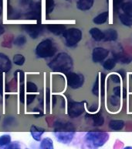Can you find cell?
Listing matches in <instances>:
<instances>
[{
  "label": "cell",
  "mask_w": 132,
  "mask_h": 149,
  "mask_svg": "<svg viewBox=\"0 0 132 149\" xmlns=\"http://www.w3.org/2000/svg\"><path fill=\"white\" fill-rule=\"evenodd\" d=\"M84 111V105L83 102H76L70 100L68 102L67 107V113L69 117L71 118H76L83 114Z\"/></svg>",
  "instance_id": "cell-7"
},
{
  "label": "cell",
  "mask_w": 132,
  "mask_h": 149,
  "mask_svg": "<svg viewBox=\"0 0 132 149\" xmlns=\"http://www.w3.org/2000/svg\"><path fill=\"white\" fill-rule=\"evenodd\" d=\"M86 118L90 120L92 125L94 126V127H100V126L104 125V119L101 113L87 114Z\"/></svg>",
  "instance_id": "cell-11"
},
{
  "label": "cell",
  "mask_w": 132,
  "mask_h": 149,
  "mask_svg": "<svg viewBox=\"0 0 132 149\" xmlns=\"http://www.w3.org/2000/svg\"><path fill=\"white\" fill-rule=\"evenodd\" d=\"M105 74L101 73V94L102 95H104V82H105Z\"/></svg>",
  "instance_id": "cell-36"
},
{
  "label": "cell",
  "mask_w": 132,
  "mask_h": 149,
  "mask_svg": "<svg viewBox=\"0 0 132 149\" xmlns=\"http://www.w3.org/2000/svg\"><path fill=\"white\" fill-rule=\"evenodd\" d=\"M27 39L24 35H19L18 37H16V39L14 40V44L16 46L22 47L26 44Z\"/></svg>",
  "instance_id": "cell-26"
},
{
  "label": "cell",
  "mask_w": 132,
  "mask_h": 149,
  "mask_svg": "<svg viewBox=\"0 0 132 149\" xmlns=\"http://www.w3.org/2000/svg\"><path fill=\"white\" fill-rule=\"evenodd\" d=\"M113 58L115 59L117 62H119L120 64H130L132 61V56L123 53V52L114 54Z\"/></svg>",
  "instance_id": "cell-13"
},
{
  "label": "cell",
  "mask_w": 132,
  "mask_h": 149,
  "mask_svg": "<svg viewBox=\"0 0 132 149\" xmlns=\"http://www.w3.org/2000/svg\"><path fill=\"white\" fill-rule=\"evenodd\" d=\"M110 102L112 106H118L119 103H120V100L118 99V96L116 95H112L111 98H110Z\"/></svg>",
  "instance_id": "cell-33"
},
{
  "label": "cell",
  "mask_w": 132,
  "mask_h": 149,
  "mask_svg": "<svg viewBox=\"0 0 132 149\" xmlns=\"http://www.w3.org/2000/svg\"><path fill=\"white\" fill-rule=\"evenodd\" d=\"M57 48L51 39L42 40L36 47V55L39 58H48L55 55Z\"/></svg>",
  "instance_id": "cell-3"
},
{
  "label": "cell",
  "mask_w": 132,
  "mask_h": 149,
  "mask_svg": "<svg viewBox=\"0 0 132 149\" xmlns=\"http://www.w3.org/2000/svg\"><path fill=\"white\" fill-rule=\"evenodd\" d=\"M124 149H132V147L131 146H127V147H125Z\"/></svg>",
  "instance_id": "cell-42"
},
{
  "label": "cell",
  "mask_w": 132,
  "mask_h": 149,
  "mask_svg": "<svg viewBox=\"0 0 132 149\" xmlns=\"http://www.w3.org/2000/svg\"><path fill=\"white\" fill-rule=\"evenodd\" d=\"M75 134V129L71 123L58 122L56 123L54 135L58 141L62 144H69Z\"/></svg>",
  "instance_id": "cell-2"
},
{
  "label": "cell",
  "mask_w": 132,
  "mask_h": 149,
  "mask_svg": "<svg viewBox=\"0 0 132 149\" xmlns=\"http://www.w3.org/2000/svg\"><path fill=\"white\" fill-rule=\"evenodd\" d=\"M124 121L122 120H112L109 122V127L113 130H120L124 127Z\"/></svg>",
  "instance_id": "cell-19"
},
{
  "label": "cell",
  "mask_w": 132,
  "mask_h": 149,
  "mask_svg": "<svg viewBox=\"0 0 132 149\" xmlns=\"http://www.w3.org/2000/svg\"><path fill=\"white\" fill-rule=\"evenodd\" d=\"M23 28L32 39H36L43 30V26L39 24H26Z\"/></svg>",
  "instance_id": "cell-8"
},
{
  "label": "cell",
  "mask_w": 132,
  "mask_h": 149,
  "mask_svg": "<svg viewBox=\"0 0 132 149\" xmlns=\"http://www.w3.org/2000/svg\"><path fill=\"white\" fill-rule=\"evenodd\" d=\"M104 41H115L118 39V32L113 29H108L104 31Z\"/></svg>",
  "instance_id": "cell-17"
},
{
  "label": "cell",
  "mask_w": 132,
  "mask_h": 149,
  "mask_svg": "<svg viewBox=\"0 0 132 149\" xmlns=\"http://www.w3.org/2000/svg\"><path fill=\"white\" fill-rule=\"evenodd\" d=\"M36 96V95H35V94H30V95H28L27 96H26V104L27 105L31 104V103L34 101Z\"/></svg>",
  "instance_id": "cell-34"
},
{
  "label": "cell",
  "mask_w": 132,
  "mask_h": 149,
  "mask_svg": "<svg viewBox=\"0 0 132 149\" xmlns=\"http://www.w3.org/2000/svg\"><path fill=\"white\" fill-rule=\"evenodd\" d=\"M12 68V61L5 54L0 53V73H5Z\"/></svg>",
  "instance_id": "cell-10"
},
{
  "label": "cell",
  "mask_w": 132,
  "mask_h": 149,
  "mask_svg": "<svg viewBox=\"0 0 132 149\" xmlns=\"http://www.w3.org/2000/svg\"><path fill=\"white\" fill-rule=\"evenodd\" d=\"M116 64H117V61L114 58H109L104 61V64H103V67H104V69L111 70L115 67Z\"/></svg>",
  "instance_id": "cell-23"
},
{
  "label": "cell",
  "mask_w": 132,
  "mask_h": 149,
  "mask_svg": "<svg viewBox=\"0 0 132 149\" xmlns=\"http://www.w3.org/2000/svg\"><path fill=\"white\" fill-rule=\"evenodd\" d=\"M49 68L53 72L68 73L70 72L74 66L73 59L68 54L62 52L58 54L48 64Z\"/></svg>",
  "instance_id": "cell-1"
},
{
  "label": "cell",
  "mask_w": 132,
  "mask_h": 149,
  "mask_svg": "<svg viewBox=\"0 0 132 149\" xmlns=\"http://www.w3.org/2000/svg\"><path fill=\"white\" fill-rule=\"evenodd\" d=\"M109 51L104 47H95L93 50L92 59L94 63H100L104 61V59L108 56Z\"/></svg>",
  "instance_id": "cell-9"
},
{
  "label": "cell",
  "mask_w": 132,
  "mask_h": 149,
  "mask_svg": "<svg viewBox=\"0 0 132 149\" xmlns=\"http://www.w3.org/2000/svg\"><path fill=\"white\" fill-rule=\"evenodd\" d=\"M108 139L109 134L104 131H89L86 134L87 143L95 148L103 146Z\"/></svg>",
  "instance_id": "cell-4"
},
{
  "label": "cell",
  "mask_w": 132,
  "mask_h": 149,
  "mask_svg": "<svg viewBox=\"0 0 132 149\" xmlns=\"http://www.w3.org/2000/svg\"><path fill=\"white\" fill-rule=\"evenodd\" d=\"M130 78H131V80H132V74H131V76H130Z\"/></svg>",
  "instance_id": "cell-44"
},
{
  "label": "cell",
  "mask_w": 132,
  "mask_h": 149,
  "mask_svg": "<svg viewBox=\"0 0 132 149\" xmlns=\"http://www.w3.org/2000/svg\"><path fill=\"white\" fill-rule=\"evenodd\" d=\"M12 141L11 136L9 134H3L0 136V147L6 146Z\"/></svg>",
  "instance_id": "cell-25"
},
{
  "label": "cell",
  "mask_w": 132,
  "mask_h": 149,
  "mask_svg": "<svg viewBox=\"0 0 132 149\" xmlns=\"http://www.w3.org/2000/svg\"><path fill=\"white\" fill-rule=\"evenodd\" d=\"M113 9L114 11H118V9L121 8V6L123 4V0H113Z\"/></svg>",
  "instance_id": "cell-32"
},
{
  "label": "cell",
  "mask_w": 132,
  "mask_h": 149,
  "mask_svg": "<svg viewBox=\"0 0 132 149\" xmlns=\"http://www.w3.org/2000/svg\"><path fill=\"white\" fill-rule=\"evenodd\" d=\"M25 149H29V148H25Z\"/></svg>",
  "instance_id": "cell-46"
},
{
  "label": "cell",
  "mask_w": 132,
  "mask_h": 149,
  "mask_svg": "<svg viewBox=\"0 0 132 149\" xmlns=\"http://www.w3.org/2000/svg\"><path fill=\"white\" fill-rule=\"evenodd\" d=\"M4 31H5L4 27H3L2 26L0 25V36H1V35H2L3 33H4Z\"/></svg>",
  "instance_id": "cell-39"
},
{
  "label": "cell",
  "mask_w": 132,
  "mask_h": 149,
  "mask_svg": "<svg viewBox=\"0 0 132 149\" xmlns=\"http://www.w3.org/2000/svg\"><path fill=\"white\" fill-rule=\"evenodd\" d=\"M94 0H78L76 2L77 9L81 11H87L94 6Z\"/></svg>",
  "instance_id": "cell-15"
},
{
  "label": "cell",
  "mask_w": 132,
  "mask_h": 149,
  "mask_svg": "<svg viewBox=\"0 0 132 149\" xmlns=\"http://www.w3.org/2000/svg\"><path fill=\"white\" fill-rule=\"evenodd\" d=\"M121 9L124 13L132 16V2H127L123 3L121 6Z\"/></svg>",
  "instance_id": "cell-24"
},
{
  "label": "cell",
  "mask_w": 132,
  "mask_h": 149,
  "mask_svg": "<svg viewBox=\"0 0 132 149\" xmlns=\"http://www.w3.org/2000/svg\"><path fill=\"white\" fill-rule=\"evenodd\" d=\"M1 14H2V9H0V16H1Z\"/></svg>",
  "instance_id": "cell-43"
},
{
  "label": "cell",
  "mask_w": 132,
  "mask_h": 149,
  "mask_svg": "<svg viewBox=\"0 0 132 149\" xmlns=\"http://www.w3.org/2000/svg\"><path fill=\"white\" fill-rule=\"evenodd\" d=\"M99 80H98V76H97V79H96V81L94 82V87H93V93L94 95H99Z\"/></svg>",
  "instance_id": "cell-31"
},
{
  "label": "cell",
  "mask_w": 132,
  "mask_h": 149,
  "mask_svg": "<svg viewBox=\"0 0 132 149\" xmlns=\"http://www.w3.org/2000/svg\"><path fill=\"white\" fill-rule=\"evenodd\" d=\"M1 149H21L20 148V145L19 144V142L15 141V142H12L9 144L6 145V146L2 147Z\"/></svg>",
  "instance_id": "cell-30"
},
{
  "label": "cell",
  "mask_w": 132,
  "mask_h": 149,
  "mask_svg": "<svg viewBox=\"0 0 132 149\" xmlns=\"http://www.w3.org/2000/svg\"><path fill=\"white\" fill-rule=\"evenodd\" d=\"M46 28L48 29L50 32L57 36L63 34L65 30H67L66 26L63 24H48L46 26Z\"/></svg>",
  "instance_id": "cell-12"
},
{
  "label": "cell",
  "mask_w": 132,
  "mask_h": 149,
  "mask_svg": "<svg viewBox=\"0 0 132 149\" xmlns=\"http://www.w3.org/2000/svg\"><path fill=\"white\" fill-rule=\"evenodd\" d=\"M63 36L66 45L69 47H73L77 45L82 39V31L78 28H69L65 30Z\"/></svg>",
  "instance_id": "cell-5"
},
{
  "label": "cell",
  "mask_w": 132,
  "mask_h": 149,
  "mask_svg": "<svg viewBox=\"0 0 132 149\" xmlns=\"http://www.w3.org/2000/svg\"><path fill=\"white\" fill-rule=\"evenodd\" d=\"M119 19L123 25L129 26V27L132 26V16H129V15H127L125 13H120L119 15Z\"/></svg>",
  "instance_id": "cell-21"
},
{
  "label": "cell",
  "mask_w": 132,
  "mask_h": 149,
  "mask_svg": "<svg viewBox=\"0 0 132 149\" xmlns=\"http://www.w3.org/2000/svg\"><path fill=\"white\" fill-rule=\"evenodd\" d=\"M90 34L95 41H101L104 39V33L99 28L94 27L90 30Z\"/></svg>",
  "instance_id": "cell-16"
},
{
  "label": "cell",
  "mask_w": 132,
  "mask_h": 149,
  "mask_svg": "<svg viewBox=\"0 0 132 149\" xmlns=\"http://www.w3.org/2000/svg\"><path fill=\"white\" fill-rule=\"evenodd\" d=\"M113 94H114V95L118 96V97H120V86H116V87H114L113 89Z\"/></svg>",
  "instance_id": "cell-37"
},
{
  "label": "cell",
  "mask_w": 132,
  "mask_h": 149,
  "mask_svg": "<svg viewBox=\"0 0 132 149\" xmlns=\"http://www.w3.org/2000/svg\"><path fill=\"white\" fill-rule=\"evenodd\" d=\"M109 17V13L107 11H105L104 13H100L99 15H97V16H95L94 19H93V22L95 23V24H97V25H100V24H104V23H106L107 20L108 19Z\"/></svg>",
  "instance_id": "cell-18"
},
{
  "label": "cell",
  "mask_w": 132,
  "mask_h": 149,
  "mask_svg": "<svg viewBox=\"0 0 132 149\" xmlns=\"http://www.w3.org/2000/svg\"><path fill=\"white\" fill-rule=\"evenodd\" d=\"M2 89H3V75L0 74V95H2Z\"/></svg>",
  "instance_id": "cell-38"
},
{
  "label": "cell",
  "mask_w": 132,
  "mask_h": 149,
  "mask_svg": "<svg viewBox=\"0 0 132 149\" xmlns=\"http://www.w3.org/2000/svg\"><path fill=\"white\" fill-rule=\"evenodd\" d=\"M118 73H119V74H120V75H121V76H122V78L123 79H124L125 78V75H124V72H123V71H119V72H118Z\"/></svg>",
  "instance_id": "cell-40"
},
{
  "label": "cell",
  "mask_w": 132,
  "mask_h": 149,
  "mask_svg": "<svg viewBox=\"0 0 132 149\" xmlns=\"http://www.w3.org/2000/svg\"><path fill=\"white\" fill-rule=\"evenodd\" d=\"M19 100L22 103H24L25 102V86L23 82L20 83V87H19Z\"/></svg>",
  "instance_id": "cell-29"
},
{
  "label": "cell",
  "mask_w": 132,
  "mask_h": 149,
  "mask_svg": "<svg viewBox=\"0 0 132 149\" xmlns=\"http://www.w3.org/2000/svg\"><path fill=\"white\" fill-rule=\"evenodd\" d=\"M110 79L113 81V82H114V83L116 84H118V83H120V77L118 76V74H112L110 76Z\"/></svg>",
  "instance_id": "cell-35"
},
{
  "label": "cell",
  "mask_w": 132,
  "mask_h": 149,
  "mask_svg": "<svg viewBox=\"0 0 132 149\" xmlns=\"http://www.w3.org/2000/svg\"><path fill=\"white\" fill-rule=\"evenodd\" d=\"M67 85L69 88L77 89L82 87L84 83V76L82 74H77L74 72H68L66 74Z\"/></svg>",
  "instance_id": "cell-6"
},
{
  "label": "cell",
  "mask_w": 132,
  "mask_h": 149,
  "mask_svg": "<svg viewBox=\"0 0 132 149\" xmlns=\"http://www.w3.org/2000/svg\"><path fill=\"white\" fill-rule=\"evenodd\" d=\"M25 57L21 54H16L13 56V58H12V62L15 64V65H18V66H22L25 64Z\"/></svg>",
  "instance_id": "cell-22"
},
{
  "label": "cell",
  "mask_w": 132,
  "mask_h": 149,
  "mask_svg": "<svg viewBox=\"0 0 132 149\" xmlns=\"http://www.w3.org/2000/svg\"><path fill=\"white\" fill-rule=\"evenodd\" d=\"M44 132H45V129H43V128L39 127H36V126L35 125H32L31 127H30L31 136L36 141H41L42 135L43 134Z\"/></svg>",
  "instance_id": "cell-14"
},
{
  "label": "cell",
  "mask_w": 132,
  "mask_h": 149,
  "mask_svg": "<svg viewBox=\"0 0 132 149\" xmlns=\"http://www.w3.org/2000/svg\"><path fill=\"white\" fill-rule=\"evenodd\" d=\"M39 149H54L53 140L50 137H45L39 144Z\"/></svg>",
  "instance_id": "cell-20"
},
{
  "label": "cell",
  "mask_w": 132,
  "mask_h": 149,
  "mask_svg": "<svg viewBox=\"0 0 132 149\" xmlns=\"http://www.w3.org/2000/svg\"><path fill=\"white\" fill-rule=\"evenodd\" d=\"M55 7L54 0H46V12L47 14L51 13Z\"/></svg>",
  "instance_id": "cell-27"
},
{
  "label": "cell",
  "mask_w": 132,
  "mask_h": 149,
  "mask_svg": "<svg viewBox=\"0 0 132 149\" xmlns=\"http://www.w3.org/2000/svg\"><path fill=\"white\" fill-rule=\"evenodd\" d=\"M66 1H68V0H66Z\"/></svg>",
  "instance_id": "cell-45"
},
{
  "label": "cell",
  "mask_w": 132,
  "mask_h": 149,
  "mask_svg": "<svg viewBox=\"0 0 132 149\" xmlns=\"http://www.w3.org/2000/svg\"><path fill=\"white\" fill-rule=\"evenodd\" d=\"M2 6H3V0H0V7L2 8Z\"/></svg>",
  "instance_id": "cell-41"
},
{
  "label": "cell",
  "mask_w": 132,
  "mask_h": 149,
  "mask_svg": "<svg viewBox=\"0 0 132 149\" xmlns=\"http://www.w3.org/2000/svg\"><path fill=\"white\" fill-rule=\"evenodd\" d=\"M38 88L36 85L32 81H28L26 83V92L27 93H37Z\"/></svg>",
  "instance_id": "cell-28"
}]
</instances>
